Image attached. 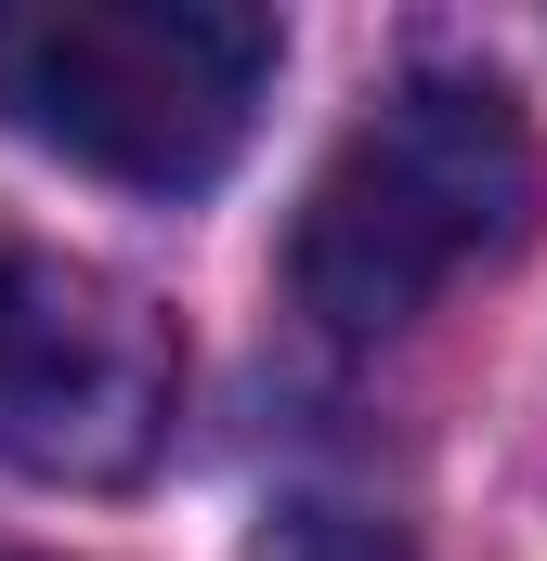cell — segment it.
<instances>
[{"label":"cell","instance_id":"6da1fadb","mask_svg":"<svg viewBox=\"0 0 547 561\" xmlns=\"http://www.w3.org/2000/svg\"><path fill=\"white\" fill-rule=\"evenodd\" d=\"M522 222H535V131H522V105L482 66H417L313 170L300 236H287V287H300L313 327L392 340L469 262H509Z\"/></svg>","mask_w":547,"mask_h":561},{"label":"cell","instance_id":"7a4b0ae2","mask_svg":"<svg viewBox=\"0 0 547 561\" xmlns=\"http://www.w3.org/2000/svg\"><path fill=\"white\" fill-rule=\"evenodd\" d=\"M274 53L248 0H0V118L92 183L196 196L235 170Z\"/></svg>","mask_w":547,"mask_h":561},{"label":"cell","instance_id":"3957f363","mask_svg":"<svg viewBox=\"0 0 547 561\" xmlns=\"http://www.w3.org/2000/svg\"><path fill=\"white\" fill-rule=\"evenodd\" d=\"M183 340L143 287L0 236V457L39 483H131L170 444Z\"/></svg>","mask_w":547,"mask_h":561},{"label":"cell","instance_id":"277c9868","mask_svg":"<svg viewBox=\"0 0 547 561\" xmlns=\"http://www.w3.org/2000/svg\"><path fill=\"white\" fill-rule=\"evenodd\" d=\"M248 561H417V549H405V523H379L352 496H300L248 536Z\"/></svg>","mask_w":547,"mask_h":561},{"label":"cell","instance_id":"5b68a950","mask_svg":"<svg viewBox=\"0 0 547 561\" xmlns=\"http://www.w3.org/2000/svg\"><path fill=\"white\" fill-rule=\"evenodd\" d=\"M0 561H13V549H0Z\"/></svg>","mask_w":547,"mask_h":561}]
</instances>
